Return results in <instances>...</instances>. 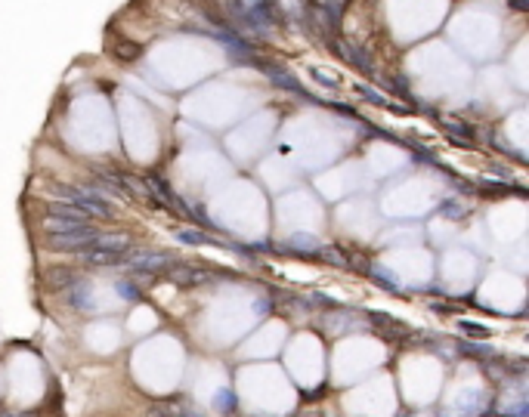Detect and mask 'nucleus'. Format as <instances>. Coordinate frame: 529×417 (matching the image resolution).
I'll return each mask as SVG.
<instances>
[{"mask_svg": "<svg viewBox=\"0 0 529 417\" xmlns=\"http://www.w3.org/2000/svg\"><path fill=\"white\" fill-rule=\"evenodd\" d=\"M266 74L272 78V83H279V87H285V90H291V93H303L301 90V83H297L295 78H291L285 68H279V65H266Z\"/></svg>", "mask_w": 529, "mask_h": 417, "instance_id": "obj_6", "label": "nucleus"}, {"mask_svg": "<svg viewBox=\"0 0 529 417\" xmlns=\"http://www.w3.org/2000/svg\"><path fill=\"white\" fill-rule=\"evenodd\" d=\"M127 263H130V269H137V272H158V269L170 266V254H158V250H137V254L127 256Z\"/></svg>", "mask_w": 529, "mask_h": 417, "instance_id": "obj_3", "label": "nucleus"}, {"mask_svg": "<svg viewBox=\"0 0 529 417\" xmlns=\"http://www.w3.org/2000/svg\"><path fill=\"white\" fill-rule=\"evenodd\" d=\"M87 220H72V216H47L43 226H47V232H68V229H78Z\"/></svg>", "mask_w": 529, "mask_h": 417, "instance_id": "obj_7", "label": "nucleus"}, {"mask_svg": "<svg viewBox=\"0 0 529 417\" xmlns=\"http://www.w3.org/2000/svg\"><path fill=\"white\" fill-rule=\"evenodd\" d=\"M81 256H84V263H93V266H114V263H121V254H114V250H103V247L81 250Z\"/></svg>", "mask_w": 529, "mask_h": 417, "instance_id": "obj_5", "label": "nucleus"}, {"mask_svg": "<svg viewBox=\"0 0 529 417\" xmlns=\"http://www.w3.org/2000/svg\"><path fill=\"white\" fill-rule=\"evenodd\" d=\"M99 241V232L93 226H78V229H68V232H47V245L53 250H90L97 247Z\"/></svg>", "mask_w": 529, "mask_h": 417, "instance_id": "obj_2", "label": "nucleus"}, {"mask_svg": "<svg viewBox=\"0 0 529 417\" xmlns=\"http://www.w3.org/2000/svg\"><path fill=\"white\" fill-rule=\"evenodd\" d=\"M56 198L72 207H78L84 216H112L114 207L106 201L103 195L97 192H87V189H78V185H56Z\"/></svg>", "mask_w": 529, "mask_h": 417, "instance_id": "obj_1", "label": "nucleus"}, {"mask_svg": "<svg viewBox=\"0 0 529 417\" xmlns=\"http://www.w3.org/2000/svg\"><path fill=\"white\" fill-rule=\"evenodd\" d=\"M177 238L189 241V245H205V235H201V232H189V229H186V232H177Z\"/></svg>", "mask_w": 529, "mask_h": 417, "instance_id": "obj_8", "label": "nucleus"}, {"mask_svg": "<svg viewBox=\"0 0 529 417\" xmlns=\"http://www.w3.org/2000/svg\"><path fill=\"white\" fill-rule=\"evenodd\" d=\"M337 53H341L343 56V59H347V62H353V65H359L362 68V72H372V59H368V56L366 53H362V50L359 47H353V43H347V41H337Z\"/></svg>", "mask_w": 529, "mask_h": 417, "instance_id": "obj_4", "label": "nucleus"}]
</instances>
